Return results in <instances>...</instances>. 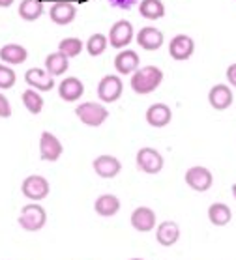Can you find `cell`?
<instances>
[{"mask_svg":"<svg viewBox=\"0 0 236 260\" xmlns=\"http://www.w3.org/2000/svg\"><path fill=\"white\" fill-rule=\"evenodd\" d=\"M178 238H180V226L174 223V221H163L160 226H158V231H156V240L160 245L163 247H171L174 243L178 242Z\"/></svg>","mask_w":236,"mask_h":260,"instance_id":"obj_20","label":"cell"},{"mask_svg":"<svg viewBox=\"0 0 236 260\" xmlns=\"http://www.w3.org/2000/svg\"><path fill=\"white\" fill-rule=\"evenodd\" d=\"M92 167H94L96 174L100 178H114L118 172L122 171V163L114 155H100L94 159Z\"/></svg>","mask_w":236,"mask_h":260,"instance_id":"obj_16","label":"cell"},{"mask_svg":"<svg viewBox=\"0 0 236 260\" xmlns=\"http://www.w3.org/2000/svg\"><path fill=\"white\" fill-rule=\"evenodd\" d=\"M26 58H28V51L19 43H8L0 49V60L10 66L23 64V62H26Z\"/></svg>","mask_w":236,"mask_h":260,"instance_id":"obj_21","label":"cell"},{"mask_svg":"<svg viewBox=\"0 0 236 260\" xmlns=\"http://www.w3.org/2000/svg\"><path fill=\"white\" fill-rule=\"evenodd\" d=\"M62 152H64L62 142L51 131H43L40 137V157L43 161H58Z\"/></svg>","mask_w":236,"mask_h":260,"instance_id":"obj_11","label":"cell"},{"mask_svg":"<svg viewBox=\"0 0 236 260\" xmlns=\"http://www.w3.org/2000/svg\"><path fill=\"white\" fill-rule=\"evenodd\" d=\"M161 83H163V71L156 66L139 68L137 71H133V77H131V88L139 95L152 94Z\"/></svg>","mask_w":236,"mask_h":260,"instance_id":"obj_1","label":"cell"},{"mask_svg":"<svg viewBox=\"0 0 236 260\" xmlns=\"http://www.w3.org/2000/svg\"><path fill=\"white\" fill-rule=\"evenodd\" d=\"M230 191H232V197H234V201H236V183L232 185V187H230Z\"/></svg>","mask_w":236,"mask_h":260,"instance_id":"obj_35","label":"cell"},{"mask_svg":"<svg viewBox=\"0 0 236 260\" xmlns=\"http://www.w3.org/2000/svg\"><path fill=\"white\" fill-rule=\"evenodd\" d=\"M24 81L38 92H51L54 88V77L47 70H42V68H30L24 73Z\"/></svg>","mask_w":236,"mask_h":260,"instance_id":"obj_9","label":"cell"},{"mask_svg":"<svg viewBox=\"0 0 236 260\" xmlns=\"http://www.w3.org/2000/svg\"><path fill=\"white\" fill-rule=\"evenodd\" d=\"M195 53V42L188 34H178L174 36L169 43V54L176 62H184V60L191 58V54Z\"/></svg>","mask_w":236,"mask_h":260,"instance_id":"obj_10","label":"cell"},{"mask_svg":"<svg viewBox=\"0 0 236 260\" xmlns=\"http://www.w3.org/2000/svg\"><path fill=\"white\" fill-rule=\"evenodd\" d=\"M15 71L6 64H0V90H10L15 84Z\"/></svg>","mask_w":236,"mask_h":260,"instance_id":"obj_30","label":"cell"},{"mask_svg":"<svg viewBox=\"0 0 236 260\" xmlns=\"http://www.w3.org/2000/svg\"><path fill=\"white\" fill-rule=\"evenodd\" d=\"M208 101H210V105L216 111H225L232 103V92H230V88L227 84H216L208 92Z\"/></svg>","mask_w":236,"mask_h":260,"instance_id":"obj_18","label":"cell"},{"mask_svg":"<svg viewBox=\"0 0 236 260\" xmlns=\"http://www.w3.org/2000/svg\"><path fill=\"white\" fill-rule=\"evenodd\" d=\"M83 94H84V84L81 83L77 77L64 79V81L60 83V86H58V95L64 101H70V103H73V101H77V100H81V95H83Z\"/></svg>","mask_w":236,"mask_h":260,"instance_id":"obj_19","label":"cell"},{"mask_svg":"<svg viewBox=\"0 0 236 260\" xmlns=\"http://www.w3.org/2000/svg\"><path fill=\"white\" fill-rule=\"evenodd\" d=\"M208 219H210V223L216 226H225L230 223V219H232V212H230V208L223 202H216L212 206L208 208Z\"/></svg>","mask_w":236,"mask_h":260,"instance_id":"obj_24","label":"cell"},{"mask_svg":"<svg viewBox=\"0 0 236 260\" xmlns=\"http://www.w3.org/2000/svg\"><path fill=\"white\" fill-rule=\"evenodd\" d=\"M94 210L101 217H112V215H116L118 210H120V201H118V197H114V195H101L96 199Z\"/></svg>","mask_w":236,"mask_h":260,"instance_id":"obj_22","label":"cell"},{"mask_svg":"<svg viewBox=\"0 0 236 260\" xmlns=\"http://www.w3.org/2000/svg\"><path fill=\"white\" fill-rule=\"evenodd\" d=\"M227 81H229V84L236 86V64H230L227 68Z\"/></svg>","mask_w":236,"mask_h":260,"instance_id":"obj_33","label":"cell"},{"mask_svg":"<svg viewBox=\"0 0 236 260\" xmlns=\"http://www.w3.org/2000/svg\"><path fill=\"white\" fill-rule=\"evenodd\" d=\"M75 114L77 118L88 127H100L109 118V111L100 103H94V101H86V103H81L79 107H75Z\"/></svg>","mask_w":236,"mask_h":260,"instance_id":"obj_3","label":"cell"},{"mask_svg":"<svg viewBox=\"0 0 236 260\" xmlns=\"http://www.w3.org/2000/svg\"><path fill=\"white\" fill-rule=\"evenodd\" d=\"M45 223H47V212H45L43 206H40L38 202L26 204V206L21 210V215H19V225L23 226L24 231L38 232L45 226Z\"/></svg>","mask_w":236,"mask_h":260,"instance_id":"obj_2","label":"cell"},{"mask_svg":"<svg viewBox=\"0 0 236 260\" xmlns=\"http://www.w3.org/2000/svg\"><path fill=\"white\" fill-rule=\"evenodd\" d=\"M73 2H77V4H84V2H90V0H73Z\"/></svg>","mask_w":236,"mask_h":260,"instance_id":"obj_36","label":"cell"},{"mask_svg":"<svg viewBox=\"0 0 236 260\" xmlns=\"http://www.w3.org/2000/svg\"><path fill=\"white\" fill-rule=\"evenodd\" d=\"M139 13L144 19L156 21V19H161L165 15V6H163L161 0H141L139 2Z\"/></svg>","mask_w":236,"mask_h":260,"instance_id":"obj_25","label":"cell"},{"mask_svg":"<svg viewBox=\"0 0 236 260\" xmlns=\"http://www.w3.org/2000/svg\"><path fill=\"white\" fill-rule=\"evenodd\" d=\"M133 40V26H131L130 21L126 19H120L112 24L111 30H109V45L116 49L128 47Z\"/></svg>","mask_w":236,"mask_h":260,"instance_id":"obj_7","label":"cell"},{"mask_svg":"<svg viewBox=\"0 0 236 260\" xmlns=\"http://www.w3.org/2000/svg\"><path fill=\"white\" fill-rule=\"evenodd\" d=\"M137 43L144 51H158L163 45V32L156 26H144L137 32Z\"/></svg>","mask_w":236,"mask_h":260,"instance_id":"obj_12","label":"cell"},{"mask_svg":"<svg viewBox=\"0 0 236 260\" xmlns=\"http://www.w3.org/2000/svg\"><path fill=\"white\" fill-rule=\"evenodd\" d=\"M77 15V8L73 6V2H54L53 8L49 10V17L54 24H70L73 23V19Z\"/></svg>","mask_w":236,"mask_h":260,"instance_id":"obj_13","label":"cell"},{"mask_svg":"<svg viewBox=\"0 0 236 260\" xmlns=\"http://www.w3.org/2000/svg\"><path fill=\"white\" fill-rule=\"evenodd\" d=\"M21 191H23V195L26 197V199H30V201H34V202H40L49 195L51 185H49V182L43 176L32 174V176L24 178L23 185H21Z\"/></svg>","mask_w":236,"mask_h":260,"instance_id":"obj_5","label":"cell"},{"mask_svg":"<svg viewBox=\"0 0 236 260\" xmlns=\"http://www.w3.org/2000/svg\"><path fill=\"white\" fill-rule=\"evenodd\" d=\"M107 2L112 8H118V10H131L139 0H107Z\"/></svg>","mask_w":236,"mask_h":260,"instance_id":"obj_32","label":"cell"},{"mask_svg":"<svg viewBox=\"0 0 236 260\" xmlns=\"http://www.w3.org/2000/svg\"><path fill=\"white\" fill-rule=\"evenodd\" d=\"M135 161L139 171L146 172V174H158L163 169V155L156 148H141L137 152Z\"/></svg>","mask_w":236,"mask_h":260,"instance_id":"obj_4","label":"cell"},{"mask_svg":"<svg viewBox=\"0 0 236 260\" xmlns=\"http://www.w3.org/2000/svg\"><path fill=\"white\" fill-rule=\"evenodd\" d=\"M68 68H70V58H68L66 54L60 53V51L51 53L47 58H45V70H47L53 77L64 75L66 71H68Z\"/></svg>","mask_w":236,"mask_h":260,"instance_id":"obj_23","label":"cell"},{"mask_svg":"<svg viewBox=\"0 0 236 260\" xmlns=\"http://www.w3.org/2000/svg\"><path fill=\"white\" fill-rule=\"evenodd\" d=\"M21 100L30 114H40L43 111V98L38 90H24Z\"/></svg>","mask_w":236,"mask_h":260,"instance_id":"obj_27","label":"cell"},{"mask_svg":"<svg viewBox=\"0 0 236 260\" xmlns=\"http://www.w3.org/2000/svg\"><path fill=\"white\" fill-rule=\"evenodd\" d=\"M10 116H12V105L6 95L0 92V118H10Z\"/></svg>","mask_w":236,"mask_h":260,"instance_id":"obj_31","label":"cell"},{"mask_svg":"<svg viewBox=\"0 0 236 260\" xmlns=\"http://www.w3.org/2000/svg\"><path fill=\"white\" fill-rule=\"evenodd\" d=\"M13 4V0H0V8H10Z\"/></svg>","mask_w":236,"mask_h":260,"instance_id":"obj_34","label":"cell"},{"mask_svg":"<svg viewBox=\"0 0 236 260\" xmlns=\"http://www.w3.org/2000/svg\"><path fill=\"white\" fill-rule=\"evenodd\" d=\"M83 49H84V43L81 42L79 38H64V40L58 43V51L62 54H66L68 58H75V56H79Z\"/></svg>","mask_w":236,"mask_h":260,"instance_id":"obj_28","label":"cell"},{"mask_svg":"<svg viewBox=\"0 0 236 260\" xmlns=\"http://www.w3.org/2000/svg\"><path fill=\"white\" fill-rule=\"evenodd\" d=\"M171 118H172V111L171 107L165 105V103H154V105L148 107L146 111L148 125H152V127H165V125H169Z\"/></svg>","mask_w":236,"mask_h":260,"instance_id":"obj_15","label":"cell"},{"mask_svg":"<svg viewBox=\"0 0 236 260\" xmlns=\"http://www.w3.org/2000/svg\"><path fill=\"white\" fill-rule=\"evenodd\" d=\"M131 226L139 232H150L156 226V212L148 206H139L131 213Z\"/></svg>","mask_w":236,"mask_h":260,"instance_id":"obj_14","label":"cell"},{"mask_svg":"<svg viewBox=\"0 0 236 260\" xmlns=\"http://www.w3.org/2000/svg\"><path fill=\"white\" fill-rule=\"evenodd\" d=\"M107 47H109V38L103 34H92L88 38L86 45H84V49L88 51L90 56H100Z\"/></svg>","mask_w":236,"mask_h":260,"instance_id":"obj_29","label":"cell"},{"mask_svg":"<svg viewBox=\"0 0 236 260\" xmlns=\"http://www.w3.org/2000/svg\"><path fill=\"white\" fill-rule=\"evenodd\" d=\"M43 13V2L40 0H23L19 4V15L24 19V21H36L40 19Z\"/></svg>","mask_w":236,"mask_h":260,"instance_id":"obj_26","label":"cell"},{"mask_svg":"<svg viewBox=\"0 0 236 260\" xmlns=\"http://www.w3.org/2000/svg\"><path fill=\"white\" fill-rule=\"evenodd\" d=\"M139 54L135 51H131V49H124V51H120L116 54V58H114V68L120 75H131L133 71L139 70Z\"/></svg>","mask_w":236,"mask_h":260,"instance_id":"obj_17","label":"cell"},{"mask_svg":"<svg viewBox=\"0 0 236 260\" xmlns=\"http://www.w3.org/2000/svg\"><path fill=\"white\" fill-rule=\"evenodd\" d=\"M124 92V83L116 75H105L98 84V95L103 103H114Z\"/></svg>","mask_w":236,"mask_h":260,"instance_id":"obj_6","label":"cell"},{"mask_svg":"<svg viewBox=\"0 0 236 260\" xmlns=\"http://www.w3.org/2000/svg\"><path fill=\"white\" fill-rule=\"evenodd\" d=\"M186 183H188L193 191L204 193V191H208L212 187L214 176L206 167H191V169H188V172H186Z\"/></svg>","mask_w":236,"mask_h":260,"instance_id":"obj_8","label":"cell"}]
</instances>
